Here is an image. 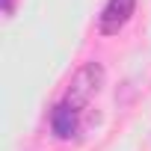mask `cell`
<instances>
[{"label":"cell","instance_id":"obj_1","mask_svg":"<svg viewBox=\"0 0 151 151\" xmlns=\"http://www.w3.org/2000/svg\"><path fill=\"white\" fill-rule=\"evenodd\" d=\"M101 86H104V65H101V62H86V65H80L77 74L71 77L62 104L77 113V110H83V107L101 92Z\"/></svg>","mask_w":151,"mask_h":151},{"label":"cell","instance_id":"obj_2","mask_svg":"<svg viewBox=\"0 0 151 151\" xmlns=\"http://www.w3.org/2000/svg\"><path fill=\"white\" fill-rule=\"evenodd\" d=\"M133 6H136V0H110V3L104 6V12H101V21H98L101 33L104 36L119 33L127 24V18L133 15Z\"/></svg>","mask_w":151,"mask_h":151},{"label":"cell","instance_id":"obj_3","mask_svg":"<svg viewBox=\"0 0 151 151\" xmlns=\"http://www.w3.org/2000/svg\"><path fill=\"white\" fill-rule=\"evenodd\" d=\"M50 127H53V133L59 139H68L74 130H77V113L71 107H65V104H59L53 110V116H50Z\"/></svg>","mask_w":151,"mask_h":151},{"label":"cell","instance_id":"obj_4","mask_svg":"<svg viewBox=\"0 0 151 151\" xmlns=\"http://www.w3.org/2000/svg\"><path fill=\"white\" fill-rule=\"evenodd\" d=\"M12 9H15V0H3V12L12 15Z\"/></svg>","mask_w":151,"mask_h":151}]
</instances>
